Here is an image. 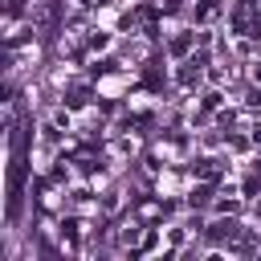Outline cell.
<instances>
[{
  "label": "cell",
  "mask_w": 261,
  "mask_h": 261,
  "mask_svg": "<svg viewBox=\"0 0 261 261\" xmlns=\"http://www.w3.org/2000/svg\"><path fill=\"white\" fill-rule=\"evenodd\" d=\"M208 237H212V241H224V237L232 241V237H237V224H232V220H220V224H212Z\"/></svg>",
  "instance_id": "cell-1"
},
{
  "label": "cell",
  "mask_w": 261,
  "mask_h": 261,
  "mask_svg": "<svg viewBox=\"0 0 261 261\" xmlns=\"http://www.w3.org/2000/svg\"><path fill=\"white\" fill-rule=\"evenodd\" d=\"M188 45H192V37L184 33V37H175V41H171V53H188Z\"/></svg>",
  "instance_id": "cell-2"
},
{
  "label": "cell",
  "mask_w": 261,
  "mask_h": 261,
  "mask_svg": "<svg viewBox=\"0 0 261 261\" xmlns=\"http://www.w3.org/2000/svg\"><path fill=\"white\" fill-rule=\"evenodd\" d=\"M208 196H212V188H200V192L192 196V208H200V204H208Z\"/></svg>",
  "instance_id": "cell-3"
}]
</instances>
